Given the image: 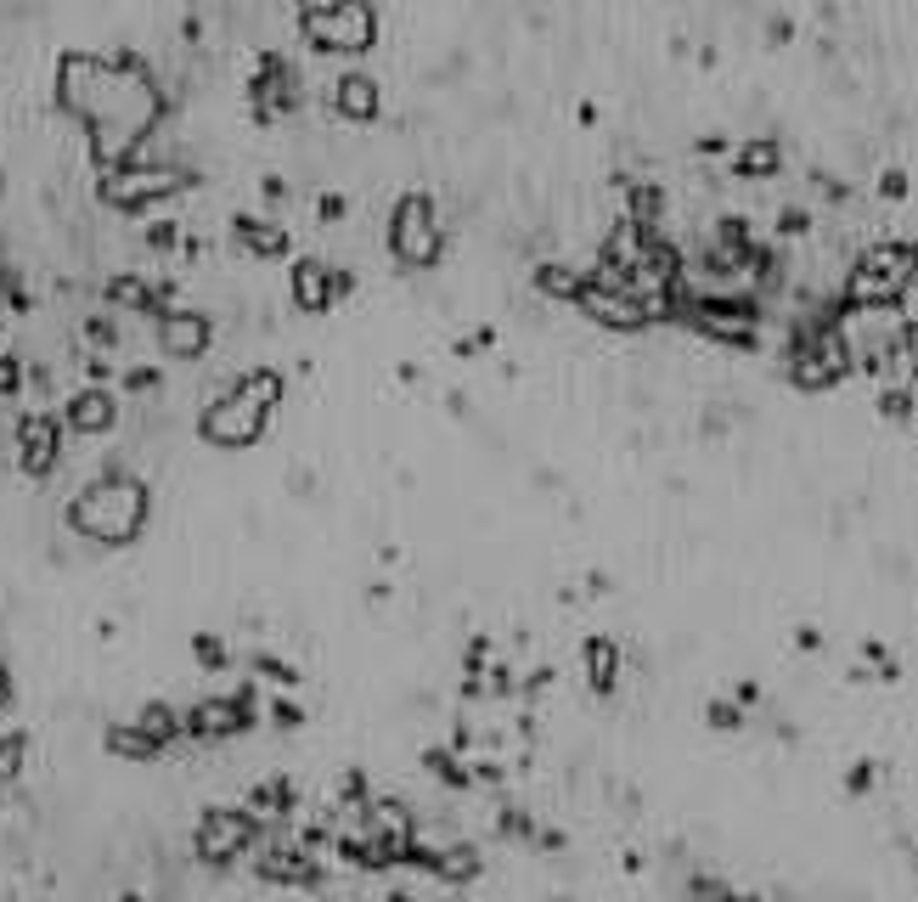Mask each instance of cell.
I'll list each match as a JSON object with an SVG mask.
<instances>
[{"label": "cell", "mask_w": 918, "mask_h": 902, "mask_svg": "<svg viewBox=\"0 0 918 902\" xmlns=\"http://www.w3.org/2000/svg\"><path fill=\"white\" fill-rule=\"evenodd\" d=\"M496 835L502 840H529L536 835V818H529L524 806H496Z\"/></svg>", "instance_id": "32"}, {"label": "cell", "mask_w": 918, "mask_h": 902, "mask_svg": "<svg viewBox=\"0 0 918 902\" xmlns=\"http://www.w3.org/2000/svg\"><path fill=\"white\" fill-rule=\"evenodd\" d=\"M108 300H113L119 311H135V316H164V311H170V289H159V282L135 276V271L108 276Z\"/></svg>", "instance_id": "15"}, {"label": "cell", "mask_w": 918, "mask_h": 902, "mask_svg": "<svg viewBox=\"0 0 918 902\" xmlns=\"http://www.w3.org/2000/svg\"><path fill=\"white\" fill-rule=\"evenodd\" d=\"M390 902H412V891H390Z\"/></svg>", "instance_id": "49"}, {"label": "cell", "mask_w": 918, "mask_h": 902, "mask_svg": "<svg viewBox=\"0 0 918 902\" xmlns=\"http://www.w3.org/2000/svg\"><path fill=\"white\" fill-rule=\"evenodd\" d=\"M282 390H287V384H282V372H276V367H254V372H243L220 401L204 406L198 435H204L209 446H220V452H243V446H254V441L265 435L271 406L282 401Z\"/></svg>", "instance_id": "3"}, {"label": "cell", "mask_w": 918, "mask_h": 902, "mask_svg": "<svg viewBox=\"0 0 918 902\" xmlns=\"http://www.w3.org/2000/svg\"><path fill=\"white\" fill-rule=\"evenodd\" d=\"M316 209H321V220H338V215H345V198H338V193H327Z\"/></svg>", "instance_id": "46"}, {"label": "cell", "mask_w": 918, "mask_h": 902, "mask_svg": "<svg viewBox=\"0 0 918 902\" xmlns=\"http://www.w3.org/2000/svg\"><path fill=\"white\" fill-rule=\"evenodd\" d=\"M18 390H23V361L18 356H0V401L18 395Z\"/></svg>", "instance_id": "37"}, {"label": "cell", "mask_w": 918, "mask_h": 902, "mask_svg": "<svg viewBox=\"0 0 918 902\" xmlns=\"http://www.w3.org/2000/svg\"><path fill=\"white\" fill-rule=\"evenodd\" d=\"M287 282H294V305H299V311L321 316V311L332 305V265H327V260H299Z\"/></svg>", "instance_id": "16"}, {"label": "cell", "mask_w": 918, "mask_h": 902, "mask_svg": "<svg viewBox=\"0 0 918 902\" xmlns=\"http://www.w3.org/2000/svg\"><path fill=\"white\" fill-rule=\"evenodd\" d=\"M620 186V198H625V220H637V226H654L665 215V186L659 181H637V175H614Z\"/></svg>", "instance_id": "19"}, {"label": "cell", "mask_w": 918, "mask_h": 902, "mask_svg": "<svg viewBox=\"0 0 918 902\" xmlns=\"http://www.w3.org/2000/svg\"><path fill=\"white\" fill-rule=\"evenodd\" d=\"M192 654H198V666H209V672H220V666H226V643H220V638H209V632L192 638Z\"/></svg>", "instance_id": "35"}, {"label": "cell", "mask_w": 918, "mask_h": 902, "mask_svg": "<svg viewBox=\"0 0 918 902\" xmlns=\"http://www.w3.org/2000/svg\"><path fill=\"white\" fill-rule=\"evenodd\" d=\"M715 243L733 249V254H744V249L755 243V237H750V220H744V215H721V220H715Z\"/></svg>", "instance_id": "31"}, {"label": "cell", "mask_w": 918, "mask_h": 902, "mask_svg": "<svg viewBox=\"0 0 918 902\" xmlns=\"http://www.w3.org/2000/svg\"><path fill=\"white\" fill-rule=\"evenodd\" d=\"M784 170V148H778V135H750L744 148L733 153V175L739 181H772Z\"/></svg>", "instance_id": "17"}, {"label": "cell", "mask_w": 918, "mask_h": 902, "mask_svg": "<svg viewBox=\"0 0 918 902\" xmlns=\"http://www.w3.org/2000/svg\"><path fill=\"white\" fill-rule=\"evenodd\" d=\"M249 813L254 818H294V779H265L249 790Z\"/></svg>", "instance_id": "23"}, {"label": "cell", "mask_w": 918, "mask_h": 902, "mask_svg": "<svg viewBox=\"0 0 918 902\" xmlns=\"http://www.w3.org/2000/svg\"><path fill=\"white\" fill-rule=\"evenodd\" d=\"M704 722H710L715 733H739V728H744V710H739V699H710V705H704Z\"/></svg>", "instance_id": "33"}, {"label": "cell", "mask_w": 918, "mask_h": 902, "mask_svg": "<svg viewBox=\"0 0 918 902\" xmlns=\"http://www.w3.org/2000/svg\"><path fill=\"white\" fill-rule=\"evenodd\" d=\"M124 390H130V395L159 390V367H130V372H124Z\"/></svg>", "instance_id": "38"}, {"label": "cell", "mask_w": 918, "mask_h": 902, "mask_svg": "<svg viewBox=\"0 0 918 902\" xmlns=\"http://www.w3.org/2000/svg\"><path fill=\"white\" fill-rule=\"evenodd\" d=\"M542 688H553V666H542V672L524 677V694H542Z\"/></svg>", "instance_id": "45"}, {"label": "cell", "mask_w": 918, "mask_h": 902, "mask_svg": "<svg viewBox=\"0 0 918 902\" xmlns=\"http://www.w3.org/2000/svg\"><path fill=\"white\" fill-rule=\"evenodd\" d=\"M423 768L440 779L446 790H473V773H468V762L457 750H423Z\"/></svg>", "instance_id": "27"}, {"label": "cell", "mask_w": 918, "mask_h": 902, "mask_svg": "<svg viewBox=\"0 0 918 902\" xmlns=\"http://www.w3.org/2000/svg\"><path fill=\"white\" fill-rule=\"evenodd\" d=\"M485 874V858H479V846H446L440 851V869H434V880L440 885H468V880H479Z\"/></svg>", "instance_id": "22"}, {"label": "cell", "mask_w": 918, "mask_h": 902, "mask_svg": "<svg viewBox=\"0 0 918 902\" xmlns=\"http://www.w3.org/2000/svg\"><path fill=\"white\" fill-rule=\"evenodd\" d=\"M124 902H147V896H135V891H130V896H124Z\"/></svg>", "instance_id": "50"}, {"label": "cell", "mask_w": 918, "mask_h": 902, "mask_svg": "<svg viewBox=\"0 0 918 902\" xmlns=\"http://www.w3.org/2000/svg\"><path fill=\"white\" fill-rule=\"evenodd\" d=\"M581 282H587V271H575V265H564V260H542V265H536V289H542L547 300H575V294H581Z\"/></svg>", "instance_id": "26"}, {"label": "cell", "mask_w": 918, "mask_h": 902, "mask_svg": "<svg viewBox=\"0 0 918 902\" xmlns=\"http://www.w3.org/2000/svg\"><path fill=\"white\" fill-rule=\"evenodd\" d=\"M254 874L271 880V885H305V891H316L327 880L321 863L310 858V846H265L254 858Z\"/></svg>", "instance_id": "13"}, {"label": "cell", "mask_w": 918, "mask_h": 902, "mask_svg": "<svg viewBox=\"0 0 918 902\" xmlns=\"http://www.w3.org/2000/svg\"><path fill=\"white\" fill-rule=\"evenodd\" d=\"M390 249H395V260L412 265V271H423V265L440 260L446 243H440V220H434V198H428V193L395 198V209H390Z\"/></svg>", "instance_id": "5"}, {"label": "cell", "mask_w": 918, "mask_h": 902, "mask_svg": "<svg viewBox=\"0 0 918 902\" xmlns=\"http://www.w3.org/2000/svg\"><path fill=\"white\" fill-rule=\"evenodd\" d=\"M260 717V694L254 683H243L237 694H220V699H198L192 710H181V739H198V745H215V739H237L249 733Z\"/></svg>", "instance_id": "7"}, {"label": "cell", "mask_w": 918, "mask_h": 902, "mask_svg": "<svg viewBox=\"0 0 918 902\" xmlns=\"http://www.w3.org/2000/svg\"><path fill=\"white\" fill-rule=\"evenodd\" d=\"M462 660H468V677H479V672H485V660H491V638H468Z\"/></svg>", "instance_id": "41"}, {"label": "cell", "mask_w": 918, "mask_h": 902, "mask_svg": "<svg viewBox=\"0 0 918 902\" xmlns=\"http://www.w3.org/2000/svg\"><path fill=\"white\" fill-rule=\"evenodd\" d=\"M688 896H693V902H755V896L733 891L728 880H715V874H693V880H688Z\"/></svg>", "instance_id": "30"}, {"label": "cell", "mask_w": 918, "mask_h": 902, "mask_svg": "<svg viewBox=\"0 0 918 902\" xmlns=\"http://www.w3.org/2000/svg\"><path fill=\"white\" fill-rule=\"evenodd\" d=\"M135 728L170 750V745L181 739V710H175V705H164V699H153V705H141V710H135Z\"/></svg>", "instance_id": "25"}, {"label": "cell", "mask_w": 918, "mask_h": 902, "mask_svg": "<svg viewBox=\"0 0 918 902\" xmlns=\"http://www.w3.org/2000/svg\"><path fill=\"white\" fill-rule=\"evenodd\" d=\"M249 102H254V119H282V113H294L299 102H305V85H299V74H294V63H287L282 52H265L260 57V68H254V79H249Z\"/></svg>", "instance_id": "10"}, {"label": "cell", "mask_w": 918, "mask_h": 902, "mask_svg": "<svg viewBox=\"0 0 918 902\" xmlns=\"http://www.w3.org/2000/svg\"><path fill=\"white\" fill-rule=\"evenodd\" d=\"M147 513H153L147 486L124 468H102L68 502V525H74V536H85L96 547H130L141 531H147Z\"/></svg>", "instance_id": "2"}, {"label": "cell", "mask_w": 918, "mask_h": 902, "mask_svg": "<svg viewBox=\"0 0 918 902\" xmlns=\"http://www.w3.org/2000/svg\"><path fill=\"white\" fill-rule=\"evenodd\" d=\"M29 768V733H0V784H12Z\"/></svg>", "instance_id": "28"}, {"label": "cell", "mask_w": 918, "mask_h": 902, "mask_svg": "<svg viewBox=\"0 0 918 902\" xmlns=\"http://www.w3.org/2000/svg\"><path fill=\"white\" fill-rule=\"evenodd\" d=\"M778 231H784V237H806V231H811V209H795V204H789V209L778 215Z\"/></svg>", "instance_id": "40"}, {"label": "cell", "mask_w": 918, "mask_h": 902, "mask_svg": "<svg viewBox=\"0 0 918 902\" xmlns=\"http://www.w3.org/2000/svg\"><path fill=\"white\" fill-rule=\"evenodd\" d=\"M332 108L345 113V119H378V79H367V74H345L332 85Z\"/></svg>", "instance_id": "21"}, {"label": "cell", "mask_w": 918, "mask_h": 902, "mask_svg": "<svg viewBox=\"0 0 918 902\" xmlns=\"http://www.w3.org/2000/svg\"><path fill=\"white\" fill-rule=\"evenodd\" d=\"M575 305H581L598 327H614V334H637V327L654 322L648 294H637V289H609V282H598L592 271H587V282H581V294H575Z\"/></svg>", "instance_id": "9"}, {"label": "cell", "mask_w": 918, "mask_h": 902, "mask_svg": "<svg viewBox=\"0 0 918 902\" xmlns=\"http://www.w3.org/2000/svg\"><path fill=\"white\" fill-rule=\"evenodd\" d=\"M879 412H885L890 423L918 417V395H912V384H885V390H879Z\"/></svg>", "instance_id": "29"}, {"label": "cell", "mask_w": 918, "mask_h": 902, "mask_svg": "<svg viewBox=\"0 0 918 902\" xmlns=\"http://www.w3.org/2000/svg\"><path fill=\"white\" fill-rule=\"evenodd\" d=\"M249 666H254L260 677H271L276 688H294V683H299V672H294V666H287V660H276V654H254V660H249Z\"/></svg>", "instance_id": "34"}, {"label": "cell", "mask_w": 918, "mask_h": 902, "mask_svg": "<svg viewBox=\"0 0 918 902\" xmlns=\"http://www.w3.org/2000/svg\"><path fill=\"white\" fill-rule=\"evenodd\" d=\"M845 790H851V795H862V790H874V762H856V768L845 773Z\"/></svg>", "instance_id": "44"}, {"label": "cell", "mask_w": 918, "mask_h": 902, "mask_svg": "<svg viewBox=\"0 0 918 902\" xmlns=\"http://www.w3.org/2000/svg\"><path fill=\"white\" fill-rule=\"evenodd\" d=\"M12 705V672H7V660H0V710Z\"/></svg>", "instance_id": "47"}, {"label": "cell", "mask_w": 918, "mask_h": 902, "mask_svg": "<svg viewBox=\"0 0 918 902\" xmlns=\"http://www.w3.org/2000/svg\"><path fill=\"white\" fill-rule=\"evenodd\" d=\"M581 660H587L592 694H614V683H620V643L603 638V632H592V638L581 643Z\"/></svg>", "instance_id": "20"}, {"label": "cell", "mask_w": 918, "mask_h": 902, "mask_svg": "<svg viewBox=\"0 0 918 902\" xmlns=\"http://www.w3.org/2000/svg\"><path fill=\"white\" fill-rule=\"evenodd\" d=\"M231 237H237L249 254H260V260H282V254H287V231H282L276 220H260V215H237V220H231Z\"/></svg>", "instance_id": "18"}, {"label": "cell", "mask_w": 918, "mask_h": 902, "mask_svg": "<svg viewBox=\"0 0 918 902\" xmlns=\"http://www.w3.org/2000/svg\"><path fill=\"white\" fill-rule=\"evenodd\" d=\"M85 339L102 345V350H113V345H119V322H113V316H90V322H85Z\"/></svg>", "instance_id": "36"}, {"label": "cell", "mask_w": 918, "mask_h": 902, "mask_svg": "<svg viewBox=\"0 0 918 902\" xmlns=\"http://www.w3.org/2000/svg\"><path fill=\"white\" fill-rule=\"evenodd\" d=\"M271 722L276 728H305V710L294 699H271Z\"/></svg>", "instance_id": "39"}, {"label": "cell", "mask_w": 918, "mask_h": 902, "mask_svg": "<svg viewBox=\"0 0 918 902\" xmlns=\"http://www.w3.org/2000/svg\"><path fill=\"white\" fill-rule=\"evenodd\" d=\"M12 441H18V468L29 474V480H45V474L63 463V417H52V412H23L18 430H12Z\"/></svg>", "instance_id": "11"}, {"label": "cell", "mask_w": 918, "mask_h": 902, "mask_svg": "<svg viewBox=\"0 0 918 902\" xmlns=\"http://www.w3.org/2000/svg\"><path fill=\"white\" fill-rule=\"evenodd\" d=\"M113 423H119V395L108 384H85L63 406V430H74V435H108Z\"/></svg>", "instance_id": "14"}, {"label": "cell", "mask_w": 918, "mask_h": 902, "mask_svg": "<svg viewBox=\"0 0 918 902\" xmlns=\"http://www.w3.org/2000/svg\"><path fill=\"white\" fill-rule=\"evenodd\" d=\"M181 186H186L181 170H170V164H135V159H130V164H119V170L102 175V204H113V209H124V215H141V209L175 198Z\"/></svg>", "instance_id": "8"}, {"label": "cell", "mask_w": 918, "mask_h": 902, "mask_svg": "<svg viewBox=\"0 0 918 902\" xmlns=\"http://www.w3.org/2000/svg\"><path fill=\"white\" fill-rule=\"evenodd\" d=\"M57 102L90 130V153L102 170H119L135 159L141 135L164 113V90L153 85L147 63L135 52H68L57 63Z\"/></svg>", "instance_id": "1"}, {"label": "cell", "mask_w": 918, "mask_h": 902, "mask_svg": "<svg viewBox=\"0 0 918 902\" xmlns=\"http://www.w3.org/2000/svg\"><path fill=\"white\" fill-rule=\"evenodd\" d=\"M879 198H907V170H885L879 175Z\"/></svg>", "instance_id": "43"}, {"label": "cell", "mask_w": 918, "mask_h": 902, "mask_svg": "<svg viewBox=\"0 0 918 902\" xmlns=\"http://www.w3.org/2000/svg\"><path fill=\"white\" fill-rule=\"evenodd\" d=\"M254 840H260V818L249 806H209L198 818V829H192V851H198V863H209V869L237 863Z\"/></svg>", "instance_id": "6"}, {"label": "cell", "mask_w": 918, "mask_h": 902, "mask_svg": "<svg viewBox=\"0 0 918 902\" xmlns=\"http://www.w3.org/2000/svg\"><path fill=\"white\" fill-rule=\"evenodd\" d=\"M209 339H215V322L204 316V311H164L159 316V350L170 356V361H198L204 350H209Z\"/></svg>", "instance_id": "12"}, {"label": "cell", "mask_w": 918, "mask_h": 902, "mask_svg": "<svg viewBox=\"0 0 918 902\" xmlns=\"http://www.w3.org/2000/svg\"><path fill=\"white\" fill-rule=\"evenodd\" d=\"M108 750L124 756V762H159V756H164V745L147 739L135 722H113V728H108Z\"/></svg>", "instance_id": "24"}, {"label": "cell", "mask_w": 918, "mask_h": 902, "mask_svg": "<svg viewBox=\"0 0 918 902\" xmlns=\"http://www.w3.org/2000/svg\"><path fill=\"white\" fill-rule=\"evenodd\" d=\"M147 243H153V249H175V243H181V226H175V220H159V226L147 231Z\"/></svg>", "instance_id": "42"}, {"label": "cell", "mask_w": 918, "mask_h": 902, "mask_svg": "<svg viewBox=\"0 0 918 902\" xmlns=\"http://www.w3.org/2000/svg\"><path fill=\"white\" fill-rule=\"evenodd\" d=\"M299 29L316 52L361 57L378 40V12H372V0H310V7H299Z\"/></svg>", "instance_id": "4"}, {"label": "cell", "mask_w": 918, "mask_h": 902, "mask_svg": "<svg viewBox=\"0 0 918 902\" xmlns=\"http://www.w3.org/2000/svg\"><path fill=\"white\" fill-rule=\"evenodd\" d=\"M795 643H800V649H823V632H811V627H800V632H795Z\"/></svg>", "instance_id": "48"}]
</instances>
